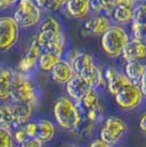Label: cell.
Returning a JSON list of instances; mask_svg holds the SVG:
<instances>
[{"instance_id":"cell-39","label":"cell","mask_w":146,"mask_h":147,"mask_svg":"<svg viewBox=\"0 0 146 147\" xmlns=\"http://www.w3.org/2000/svg\"><path fill=\"white\" fill-rule=\"evenodd\" d=\"M89 1H91V0H89Z\"/></svg>"},{"instance_id":"cell-20","label":"cell","mask_w":146,"mask_h":147,"mask_svg":"<svg viewBox=\"0 0 146 147\" xmlns=\"http://www.w3.org/2000/svg\"><path fill=\"white\" fill-rule=\"evenodd\" d=\"M66 10L73 18H84L90 10L89 0H68L66 3Z\"/></svg>"},{"instance_id":"cell-4","label":"cell","mask_w":146,"mask_h":147,"mask_svg":"<svg viewBox=\"0 0 146 147\" xmlns=\"http://www.w3.org/2000/svg\"><path fill=\"white\" fill-rule=\"evenodd\" d=\"M10 98L13 102L33 104L37 100V90L34 84L22 74H16Z\"/></svg>"},{"instance_id":"cell-10","label":"cell","mask_w":146,"mask_h":147,"mask_svg":"<svg viewBox=\"0 0 146 147\" xmlns=\"http://www.w3.org/2000/svg\"><path fill=\"white\" fill-rule=\"evenodd\" d=\"M143 94L137 85H130L123 88L114 96V100L118 107L123 110H132L139 107L143 100Z\"/></svg>"},{"instance_id":"cell-17","label":"cell","mask_w":146,"mask_h":147,"mask_svg":"<svg viewBox=\"0 0 146 147\" xmlns=\"http://www.w3.org/2000/svg\"><path fill=\"white\" fill-rule=\"evenodd\" d=\"M78 76H79L80 78H82V79L85 80L86 82L90 86L91 89H96L98 87L105 85L103 74H102L100 68L97 67L95 65V63L91 64L90 66H88L87 68H85Z\"/></svg>"},{"instance_id":"cell-31","label":"cell","mask_w":146,"mask_h":147,"mask_svg":"<svg viewBox=\"0 0 146 147\" xmlns=\"http://www.w3.org/2000/svg\"><path fill=\"white\" fill-rule=\"evenodd\" d=\"M136 5H137V0H116V6L120 7H125V8L133 9Z\"/></svg>"},{"instance_id":"cell-29","label":"cell","mask_w":146,"mask_h":147,"mask_svg":"<svg viewBox=\"0 0 146 147\" xmlns=\"http://www.w3.org/2000/svg\"><path fill=\"white\" fill-rule=\"evenodd\" d=\"M101 12L104 11L107 14H111L113 9L116 7V0H98Z\"/></svg>"},{"instance_id":"cell-34","label":"cell","mask_w":146,"mask_h":147,"mask_svg":"<svg viewBox=\"0 0 146 147\" xmlns=\"http://www.w3.org/2000/svg\"><path fill=\"white\" fill-rule=\"evenodd\" d=\"M16 2H17V0H0V9L8 8Z\"/></svg>"},{"instance_id":"cell-33","label":"cell","mask_w":146,"mask_h":147,"mask_svg":"<svg viewBox=\"0 0 146 147\" xmlns=\"http://www.w3.org/2000/svg\"><path fill=\"white\" fill-rule=\"evenodd\" d=\"M139 127L143 133H146V114H142V117L140 119V122H139Z\"/></svg>"},{"instance_id":"cell-24","label":"cell","mask_w":146,"mask_h":147,"mask_svg":"<svg viewBox=\"0 0 146 147\" xmlns=\"http://www.w3.org/2000/svg\"><path fill=\"white\" fill-rule=\"evenodd\" d=\"M0 126L5 129H13V117L10 105H0Z\"/></svg>"},{"instance_id":"cell-27","label":"cell","mask_w":146,"mask_h":147,"mask_svg":"<svg viewBox=\"0 0 146 147\" xmlns=\"http://www.w3.org/2000/svg\"><path fill=\"white\" fill-rule=\"evenodd\" d=\"M131 29H132V33H133V38L141 41V42H144L146 36V25L145 24H139V23H134L132 22L131 25Z\"/></svg>"},{"instance_id":"cell-30","label":"cell","mask_w":146,"mask_h":147,"mask_svg":"<svg viewBox=\"0 0 146 147\" xmlns=\"http://www.w3.org/2000/svg\"><path fill=\"white\" fill-rule=\"evenodd\" d=\"M67 1L68 0H47L44 8L47 10H51V11H57L64 6H66Z\"/></svg>"},{"instance_id":"cell-11","label":"cell","mask_w":146,"mask_h":147,"mask_svg":"<svg viewBox=\"0 0 146 147\" xmlns=\"http://www.w3.org/2000/svg\"><path fill=\"white\" fill-rule=\"evenodd\" d=\"M41 46L37 43L36 38L34 37V40L31 42L30 46L25 51L24 55L22 56V58L19 61L18 68L20 70V74L22 75H26V74L31 73L37 64L39 57L41 54Z\"/></svg>"},{"instance_id":"cell-41","label":"cell","mask_w":146,"mask_h":147,"mask_svg":"<svg viewBox=\"0 0 146 147\" xmlns=\"http://www.w3.org/2000/svg\"><path fill=\"white\" fill-rule=\"evenodd\" d=\"M0 69H1V68H0Z\"/></svg>"},{"instance_id":"cell-40","label":"cell","mask_w":146,"mask_h":147,"mask_svg":"<svg viewBox=\"0 0 146 147\" xmlns=\"http://www.w3.org/2000/svg\"><path fill=\"white\" fill-rule=\"evenodd\" d=\"M17 1H18V0H17Z\"/></svg>"},{"instance_id":"cell-18","label":"cell","mask_w":146,"mask_h":147,"mask_svg":"<svg viewBox=\"0 0 146 147\" xmlns=\"http://www.w3.org/2000/svg\"><path fill=\"white\" fill-rule=\"evenodd\" d=\"M110 26H111L110 19L105 14H98L86 22L84 30L88 32L89 34L102 35Z\"/></svg>"},{"instance_id":"cell-14","label":"cell","mask_w":146,"mask_h":147,"mask_svg":"<svg viewBox=\"0 0 146 147\" xmlns=\"http://www.w3.org/2000/svg\"><path fill=\"white\" fill-rule=\"evenodd\" d=\"M66 90L69 98L73 99L76 102H78L86 93H88L91 90V88L82 78L75 75L66 84Z\"/></svg>"},{"instance_id":"cell-23","label":"cell","mask_w":146,"mask_h":147,"mask_svg":"<svg viewBox=\"0 0 146 147\" xmlns=\"http://www.w3.org/2000/svg\"><path fill=\"white\" fill-rule=\"evenodd\" d=\"M112 18L119 23H128L132 22V17H133V9L131 8H125V7L116 6L113 11L111 12Z\"/></svg>"},{"instance_id":"cell-6","label":"cell","mask_w":146,"mask_h":147,"mask_svg":"<svg viewBox=\"0 0 146 147\" xmlns=\"http://www.w3.org/2000/svg\"><path fill=\"white\" fill-rule=\"evenodd\" d=\"M35 38L40 44L41 49H43L64 40L65 36L62 33L59 22L54 17H47L42 22Z\"/></svg>"},{"instance_id":"cell-36","label":"cell","mask_w":146,"mask_h":147,"mask_svg":"<svg viewBox=\"0 0 146 147\" xmlns=\"http://www.w3.org/2000/svg\"><path fill=\"white\" fill-rule=\"evenodd\" d=\"M46 1H47V0H33V2H34L40 9H41V8H44L45 3H46Z\"/></svg>"},{"instance_id":"cell-8","label":"cell","mask_w":146,"mask_h":147,"mask_svg":"<svg viewBox=\"0 0 146 147\" xmlns=\"http://www.w3.org/2000/svg\"><path fill=\"white\" fill-rule=\"evenodd\" d=\"M30 138H35L41 143L52 141L55 136L54 124L49 120H39L26 122L23 125Z\"/></svg>"},{"instance_id":"cell-32","label":"cell","mask_w":146,"mask_h":147,"mask_svg":"<svg viewBox=\"0 0 146 147\" xmlns=\"http://www.w3.org/2000/svg\"><path fill=\"white\" fill-rule=\"evenodd\" d=\"M42 146H43V143H41V142L35 140V138H30V140H28L23 144L20 145V147H42Z\"/></svg>"},{"instance_id":"cell-13","label":"cell","mask_w":146,"mask_h":147,"mask_svg":"<svg viewBox=\"0 0 146 147\" xmlns=\"http://www.w3.org/2000/svg\"><path fill=\"white\" fill-rule=\"evenodd\" d=\"M10 109L13 117V129L20 127L29 122L33 113V105L21 102H13L10 105Z\"/></svg>"},{"instance_id":"cell-22","label":"cell","mask_w":146,"mask_h":147,"mask_svg":"<svg viewBox=\"0 0 146 147\" xmlns=\"http://www.w3.org/2000/svg\"><path fill=\"white\" fill-rule=\"evenodd\" d=\"M124 75L128 77L130 81L137 85L140 79L145 75V66L140 61H128L125 65V73Z\"/></svg>"},{"instance_id":"cell-28","label":"cell","mask_w":146,"mask_h":147,"mask_svg":"<svg viewBox=\"0 0 146 147\" xmlns=\"http://www.w3.org/2000/svg\"><path fill=\"white\" fill-rule=\"evenodd\" d=\"M12 138L13 141L16 142L17 144H19V145H21V144H23L28 140H30V137L26 134V131H25L23 125L14 129V133L12 134Z\"/></svg>"},{"instance_id":"cell-35","label":"cell","mask_w":146,"mask_h":147,"mask_svg":"<svg viewBox=\"0 0 146 147\" xmlns=\"http://www.w3.org/2000/svg\"><path fill=\"white\" fill-rule=\"evenodd\" d=\"M89 147H110V146L107 145L105 143H103L101 140H96V141H93L92 143H90Z\"/></svg>"},{"instance_id":"cell-2","label":"cell","mask_w":146,"mask_h":147,"mask_svg":"<svg viewBox=\"0 0 146 147\" xmlns=\"http://www.w3.org/2000/svg\"><path fill=\"white\" fill-rule=\"evenodd\" d=\"M128 41L126 31L120 25H111L102 34L101 46L103 52L110 57H118L122 54Z\"/></svg>"},{"instance_id":"cell-19","label":"cell","mask_w":146,"mask_h":147,"mask_svg":"<svg viewBox=\"0 0 146 147\" xmlns=\"http://www.w3.org/2000/svg\"><path fill=\"white\" fill-rule=\"evenodd\" d=\"M14 76L16 73L11 68L5 67L0 69V100L10 98Z\"/></svg>"},{"instance_id":"cell-1","label":"cell","mask_w":146,"mask_h":147,"mask_svg":"<svg viewBox=\"0 0 146 147\" xmlns=\"http://www.w3.org/2000/svg\"><path fill=\"white\" fill-rule=\"evenodd\" d=\"M53 114L58 126L65 131H75L81 123V115L76 103L66 97L55 101Z\"/></svg>"},{"instance_id":"cell-37","label":"cell","mask_w":146,"mask_h":147,"mask_svg":"<svg viewBox=\"0 0 146 147\" xmlns=\"http://www.w3.org/2000/svg\"><path fill=\"white\" fill-rule=\"evenodd\" d=\"M116 147H124V146H123V145H118Z\"/></svg>"},{"instance_id":"cell-3","label":"cell","mask_w":146,"mask_h":147,"mask_svg":"<svg viewBox=\"0 0 146 147\" xmlns=\"http://www.w3.org/2000/svg\"><path fill=\"white\" fill-rule=\"evenodd\" d=\"M76 105L80 112L81 119L82 117L87 120L88 125H92L98 121H100L103 117V105L101 104L100 96L95 89H91L88 93H86Z\"/></svg>"},{"instance_id":"cell-9","label":"cell","mask_w":146,"mask_h":147,"mask_svg":"<svg viewBox=\"0 0 146 147\" xmlns=\"http://www.w3.org/2000/svg\"><path fill=\"white\" fill-rule=\"evenodd\" d=\"M19 26L11 17L0 18V51H8L17 43Z\"/></svg>"},{"instance_id":"cell-15","label":"cell","mask_w":146,"mask_h":147,"mask_svg":"<svg viewBox=\"0 0 146 147\" xmlns=\"http://www.w3.org/2000/svg\"><path fill=\"white\" fill-rule=\"evenodd\" d=\"M146 47L144 42L137 41L135 38L128 40L125 47L122 51V56L126 61H140L145 58Z\"/></svg>"},{"instance_id":"cell-16","label":"cell","mask_w":146,"mask_h":147,"mask_svg":"<svg viewBox=\"0 0 146 147\" xmlns=\"http://www.w3.org/2000/svg\"><path fill=\"white\" fill-rule=\"evenodd\" d=\"M51 76H52V79L54 80L55 82L64 85V84H67L73 78L75 74H74L70 64L67 61L61 59L55 64L54 67L51 69Z\"/></svg>"},{"instance_id":"cell-5","label":"cell","mask_w":146,"mask_h":147,"mask_svg":"<svg viewBox=\"0 0 146 147\" xmlns=\"http://www.w3.org/2000/svg\"><path fill=\"white\" fill-rule=\"evenodd\" d=\"M128 133V125L121 117H110L100 129V138L110 147L116 145Z\"/></svg>"},{"instance_id":"cell-38","label":"cell","mask_w":146,"mask_h":147,"mask_svg":"<svg viewBox=\"0 0 146 147\" xmlns=\"http://www.w3.org/2000/svg\"><path fill=\"white\" fill-rule=\"evenodd\" d=\"M66 147H77V146H66Z\"/></svg>"},{"instance_id":"cell-12","label":"cell","mask_w":146,"mask_h":147,"mask_svg":"<svg viewBox=\"0 0 146 147\" xmlns=\"http://www.w3.org/2000/svg\"><path fill=\"white\" fill-rule=\"evenodd\" d=\"M104 82L108 87V90L111 94L116 96L118 92L122 90L123 88L132 85L128 77L122 73H119L118 70L113 68H108L103 74Z\"/></svg>"},{"instance_id":"cell-25","label":"cell","mask_w":146,"mask_h":147,"mask_svg":"<svg viewBox=\"0 0 146 147\" xmlns=\"http://www.w3.org/2000/svg\"><path fill=\"white\" fill-rule=\"evenodd\" d=\"M146 20V8L144 2L137 3L133 8V17H132V22L139 23V24H145Z\"/></svg>"},{"instance_id":"cell-26","label":"cell","mask_w":146,"mask_h":147,"mask_svg":"<svg viewBox=\"0 0 146 147\" xmlns=\"http://www.w3.org/2000/svg\"><path fill=\"white\" fill-rule=\"evenodd\" d=\"M0 147H13V138L10 129L0 126Z\"/></svg>"},{"instance_id":"cell-21","label":"cell","mask_w":146,"mask_h":147,"mask_svg":"<svg viewBox=\"0 0 146 147\" xmlns=\"http://www.w3.org/2000/svg\"><path fill=\"white\" fill-rule=\"evenodd\" d=\"M62 54H58L53 51L43 49L41 51V54L37 61L39 68L43 71H51V69L54 67V65L62 59Z\"/></svg>"},{"instance_id":"cell-7","label":"cell","mask_w":146,"mask_h":147,"mask_svg":"<svg viewBox=\"0 0 146 147\" xmlns=\"http://www.w3.org/2000/svg\"><path fill=\"white\" fill-rule=\"evenodd\" d=\"M40 19L41 9L33 2V0H19V8L13 16V20L18 26L28 29L37 24Z\"/></svg>"}]
</instances>
